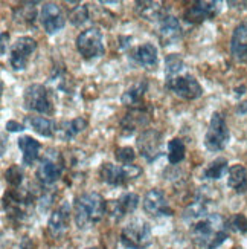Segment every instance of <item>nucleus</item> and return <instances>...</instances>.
<instances>
[{"instance_id":"nucleus-1","label":"nucleus","mask_w":247,"mask_h":249,"mask_svg":"<svg viewBox=\"0 0 247 249\" xmlns=\"http://www.w3.org/2000/svg\"><path fill=\"white\" fill-rule=\"evenodd\" d=\"M192 240L201 249H217L229 237V226L220 214L209 213L189 225Z\"/></svg>"},{"instance_id":"nucleus-2","label":"nucleus","mask_w":247,"mask_h":249,"mask_svg":"<svg viewBox=\"0 0 247 249\" xmlns=\"http://www.w3.org/2000/svg\"><path fill=\"white\" fill-rule=\"evenodd\" d=\"M107 203L99 193H84L75 199V223L80 230H87L102 220Z\"/></svg>"},{"instance_id":"nucleus-3","label":"nucleus","mask_w":247,"mask_h":249,"mask_svg":"<svg viewBox=\"0 0 247 249\" xmlns=\"http://www.w3.org/2000/svg\"><path fill=\"white\" fill-rule=\"evenodd\" d=\"M153 242L151 226L142 219L128 222L121 231V243L127 249H145Z\"/></svg>"},{"instance_id":"nucleus-4","label":"nucleus","mask_w":247,"mask_h":249,"mask_svg":"<svg viewBox=\"0 0 247 249\" xmlns=\"http://www.w3.org/2000/svg\"><path fill=\"white\" fill-rule=\"evenodd\" d=\"M142 175V168L132 165H115L112 162H104L99 167V178L110 187H125Z\"/></svg>"},{"instance_id":"nucleus-5","label":"nucleus","mask_w":247,"mask_h":249,"mask_svg":"<svg viewBox=\"0 0 247 249\" xmlns=\"http://www.w3.org/2000/svg\"><path fill=\"white\" fill-rule=\"evenodd\" d=\"M166 89H169L176 96L186 101H192L197 100L203 95V89L200 83L192 77L191 73L180 72L177 75H171V77H166Z\"/></svg>"},{"instance_id":"nucleus-6","label":"nucleus","mask_w":247,"mask_h":249,"mask_svg":"<svg viewBox=\"0 0 247 249\" xmlns=\"http://www.w3.org/2000/svg\"><path fill=\"white\" fill-rule=\"evenodd\" d=\"M63 171H64V159L61 153L50 148L40 160V165L37 168V178L43 185H53L63 176Z\"/></svg>"},{"instance_id":"nucleus-7","label":"nucleus","mask_w":247,"mask_h":249,"mask_svg":"<svg viewBox=\"0 0 247 249\" xmlns=\"http://www.w3.org/2000/svg\"><path fill=\"white\" fill-rule=\"evenodd\" d=\"M75 45H77V49L81 53V57L85 60L99 58L105 52L104 37H102V32L98 28H89L82 31L77 37Z\"/></svg>"},{"instance_id":"nucleus-8","label":"nucleus","mask_w":247,"mask_h":249,"mask_svg":"<svg viewBox=\"0 0 247 249\" xmlns=\"http://www.w3.org/2000/svg\"><path fill=\"white\" fill-rule=\"evenodd\" d=\"M229 127L226 124V120L220 112L212 113L209 128L205 136V145L209 151H221L226 148L229 142Z\"/></svg>"},{"instance_id":"nucleus-9","label":"nucleus","mask_w":247,"mask_h":249,"mask_svg":"<svg viewBox=\"0 0 247 249\" xmlns=\"http://www.w3.org/2000/svg\"><path fill=\"white\" fill-rule=\"evenodd\" d=\"M23 107L29 112L50 115L53 112V104L50 93L43 84H31L23 92Z\"/></svg>"},{"instance_id":"nucleus-10","label":"nucleus","mask_w":247,"mask_h":249,"mask_svg":"<svg viewBox=\"0 0 247 249\" xmlns=\"http://www.w3.org/2000/svg\"><path fill=\"white\" fill-rule=\"evenodd\" d=\"M136 145L141 156L151 164V162L157 160L164 155L165 142H164L162 133L157 132L154 128H148V130H144V132L137 136Z\"/></svg>"},{"instance_id":"nucleus-11","label":"nucleus","mask_w":247,"mask_h":249,"mask_svg":"<svg viewBox=\"0 0 247 249\" xmlns=\"http://www.w3.org/2000/svg\"><path fill=\"white\" fill-rule=\"evenodd\" d=\"M37 49V41L32 37H20L16 40V43L11 46L9 52V66L16 72L25 71L29 58Z\"/></svg>"},{"instance_id":"nucleus-12","label":"nucleus","mask_w":247,"mask_h":249,"mask_svg":"<svg viewBox=\"0 0 247 249\" xmlns=\"http://www.w3.org/2000/svg\"><path fill=\"white\" fill-rule=\"evenodd\" d=\"M40 21L46 34L52 36L60 32L66 25V17H64L60 5L57 3H45L40 11Z\"/></svg>"},{"instance_id":"nucleus-13","label":"nucleus","mask_w":247,"mask_h":249,"mask_svg":"<svg viewBox=\"0 0 247 249\" xmlns=\"http://www.w3.org/2000/svg\"><path fill=\"white\" fill-rule=\"evenodd\" d=\"M220 11V3L218 2H208V0H198V2H194L192 5H189L185 13H183V18L188 21V23H201L205 20H211L214 18Z\"/></svg>"},{"instance_id":"nucleus-14","label":"nucleus","mask_w":247,"mask_h":249,"mask_svg":"<svg viewBox=\"0 0 247 249\" xmlns=\"http://www.w3.org/2000/svg\"><path fill=\"white\" fill-rule=\"evenodd\" d=\"M142 207H144V211L148 215H151V217H159V215H173V210L169 208L165 194L157 188L149 190L145 194L144 200H142Z\"/></svg>"},{"instance_id":"nucleus-15","label":"nucleus","mask_w":247,"mask_h":249,"mask_svg":"<svg viewBox=\"0 0 247 249\" xmlns=\"http://www.w3.org/2000/svg\"><path fill=\"white\" fill-rule=\"evenodd\" d=\"M130 58L134 64L145 69H154L157 66V48L153 43H144L130 52Z\"/></svg>"},{"instance_id":"nucleus-16","label":"nucleus","mask_w":247,"mask_h":249,"mask_svg":"<svg viewBox=\"0 0 247 249\" xmlns=\"http://www.w3.org/2000/svg\"><path fill=\"white\" fill-rule=\"evenodd\" d=\"M159 38L165 46L174 45V43H177L181 38V26L174 16H166L160 20Z\"/></svg>"},{"instance_id":"nucleus-17","label":"nucleus","mask_w":247,"mask_h":249,"mask_svg":"<svg viewBox=\"0 0 247 249\" xmlns=\"http://www.w3.org/2000/svg\"><path fill=\"white\" fill-rule=\"evenodd\" d=\"M139 205V196L134 193H125L117 200L110 203V215L115 220H121L127 214L133 213Z\"/></svg>"},{"instance_id":"nucleus-18","label":"nucleus","mask_w":247,"mask_h":249,"mask_svg":"<svg viewBox=\"0 0 247 249\" xmlns=\"http://www.w3.org/2000/svg\"><path fill=\"white\" fill-rule=\"evenodd\" d=\"M231 51L235 60L247 63V21L235 28L231 40Z\"/></svg>"},{"instance_id":"nucleus-19","label":"nucleus","mask_w":247,"mask_h":249,"mask_svg":"<svg viewBox=\"0 0 247 249\" xmlns=\"http://www.w3.org/2000/svg\"><path fill=\"white\" fill-rule=\"evenodd\" d=\"M69 214H70V207L67 203H63L50 214L48 228L53 237H58L66 232L69 226Z\"/></svg>"},{"instance_id":"nucleus-20","label":"nucleus","mask_w":247,"mask_h":249,"mask_svg":"<svg viewBox=\"0 0 247 249\" xmlns=\"http://www.w3.org/2000/svg\"><path fill=\"white\" fill-rule=\"evenodd\" d=\"M17 144L21 151V158H23V165H26V167L34 165L35 160L40 156L41 144L32 136H20L17 139Z\"/></svg>"},{"instance_id":"nucleus-21","label":"nucleus","mask_w":247,"mask_h":249,"mask_svg":"<svg viewBox=\"0 0 247 249\" xmlns=\"http://www.w3.org/2000/svg\"><path fill=\"white\" fill-rule=\"evenodd\" d=\"M147 88L148 84L145 80L142 81H137L134 83L133 86H130L122 95V104L130 107V109H142V103H144V96H145V92H147Z\"/></svg>"},{"instance_id":"nucleus-22","label":"nucleus","mask_w":247,"mask_h":249,"mask_svg":"<svg viewBox=\"0 0 247 249\" xmlns=\"http://www.w3.org/2000/svg\"><path fill=\"white\" fill-rule=\"evenodd\" d=\"M85 127H87V121H85L84 118H81V116L73 118L70 121H63L61 124L57 125L55 136L60 141H70L77 135H80L81 132H84Z\"/></svg>"},{"instance_id":"nucleus-23","label":"nucleus","mask_w":247,"mask_h":249,"mask_svg":"<svg viewBox=\"0 0 247 249\" xmlns=\"http://www.w3.org/2000/svg\"><path fill=\"white\" fill-rule=\"evenodd\" d=\"M149 121V115L142 110V109H133L130 113H127L124 116V120L121 121V128L124 135H132L134 133L139 127L147 125Z\"/></svg>"},{"instance_id":"nucleus-24","label":"nucleus","mask_w":247,"mask_h":249,"mask_svg":"<svg viewBox=\"0 0 247 249\" xmlns=\"http://www.w3.org/2000/svg\"><path fill=\"white\" fill-rule=\"evenodd\" d=\"M136 13L141 18L148 21H157L166 17L165 6L160 2H136Z\"/></svg>"},{"instance_id":"nucleus-25","label":"nucleus","mask_w":247,"mask_h":249,"mask_svg":"<svg viewBox=\"0 0 247 249\" xmlns=\"http://www.w3.org/2000/svg\"><path fill=\"white\" fill-rule=\"evenodd\" d=\"M228 185L235 193H246L247 190V170L241 164H235L229 167L228 171Z\"/></svg>"},{"instance_id":"nucleus-26","label":"nucleus","mask_w":247,"mask_h":249,"mask_svg":"<svg viewBox=\"0 0 247 249\" xmlns=\"http://www.w3.org/2000/svg\"><path fill=\"white\" fill-rule=\"evenodd\" d=\"M26 124L34 130L35 133H38L40 136L45 138H52L55 136L57 132V125L52 120L45 116H28L26 118Z\"/></svg>"},{"instance_id":"nucleus-27","label":"nucleus","mask_w":247,"mask_h":249,"mask_svg":"<svg viewBox=\"0 0 247 249\" xmlns=\"http://www.w3.org/2000/svg\"><path fill=\"white\" fill-rule=\"evenodd\" d=\"M228 160L224 158H217L215 160H212L211 164L203 170L201 173V179H206V180H217L221 179L226 173L229 171L228 167Z\"/></svg>"},{"instance_id":"nucleus-28","label":"nucleus","mask_w":247,"mask_h":249,"mask_svg":"<svg viewBox=\"0 0 247 249\" xmlns=\"http://www.w3.org/2000/svg\"><path fill=\"white\" fill-rule=\"evenodd\" d=\"M168 162L171 165H176L179 162H181L186 156V147L183 144V141L174 138L168 142Z\"/></svg>"},{"instance_id":"nucleus-29","label":"nucleus","mask_w":247,"mask_h":249,"mask_svg":"<svg viewBox=\"0 0 247 249\" xmlns=\"http://www.w3.org/2000/svg\"><path fill=\"white\" fill-rule=\"evenodd\" d=\"M180 72H185V63L177 53H169L165 58V75L171 77V75H177Z\"/></svg>"},{"instance_id":"nucleus-30","label":"nucleus","mask_w":247,"mask_h":249,"mask_svg":"<svg viewBox=\"0 0 247 249\" xmlns=\"http://www.w3.org/2000/svg\"><path fill=\"white\" fill-rule=\"evenodd\" d=\"M69 20L75 26H81L85 21L89 20V8L87 5H80L77 8H73L69 14Z\"/></svg>"},{"instance_id":"nucleus-31","label":"nucleus","mask_w":247,"mask_h":249,"mask_svg":"<svg viewBox=\"0 0 247 249\" xmlns=\"http://www.w3.org/2000/svg\"><path fill=\"white\" fill-rule=\"evenodd\" d=\"M115 158L122 165H132L136 159V155L132 147H119L115 151Z\"/></svg>"},{"instance_id":"nucleus-32","label":"nucleus","mask_w":247,"mask_h":249,"mask_svg":"<svg viewBox=\"0 0 247 249\" xmlns=\"http://www.w3.org/2000/svg\"><path fill=\"white\" fill-rule=\"evenodd\" d=\"M5 179L9 183L11 187H18L21 180H23V171L18 165H11L6 171H5Z\"/></svg>"},{"instance_id":"nucleus-33","label":"nucleus","mask_w":247,"mask_h":249,"mask_svg":"<svg viewBox=\"0 0 247 249\" xmlns=\"http://www.w3.org/2000/svg\"><path fill=\"white\" fill-rule=\"evenodd\" d=\"M228 226L233 231L238 232H246L247 231V219L243 214H235L231 217V220L228 222Z\"/></svg>"},{"instance_id":"nucleus-34","label":"nucleus","mask_w":247,"mask_h":249,"mask_svg":"<svg viewBox=\"0 0 247 249\" xmlns=\"http://www.w3.org/2000/svg\"><path fill=\"white\" fill-rule=\"evenodd\" d=\"M6 130H8V132H21V130H25V125L17 123V121H8L6 123Z\"/></svg>"},{"instance_id":"nucleus-35","label":"nucleus","mask_w":247,"mask_h":249,"mask_svg":"<svg viewBox=\"0 0 247 249\" xmlns=\"http://www.w3.org/2000/svg\"><path fill=\"white\" fill-rule=\"evenodd\" d=\"M6 40H9V34L2 32V55L6 53Z\"/></svg>"},{"instance_id":"nucleus-36","label":"nucleus","mask_w":247,"mask_h":249,"mask_svg":"<svg viewBox=\"0 0 247 249\" xmlns=\"http://www.w3.org/2000/svg\"><path fill=\"white\" fill-rule=\"evenodd\" d=\"M21 249H34V246H32V243L29 240H25L23 245H21Z\"/></svg>"},{"instance_id":"nucleus-37","label":"nucleus","mask_w":247,"mask_h":249,"mask_svg":"<svg viewBox=\"0 0 247 249\" xmlns=\"http://www.w3.org/2000/svg\"><path fill=\"white\" fill-rule=\"evenodd\" d=\"M87 249H99V248H87Z\"/></svg>"}]
</instances>
